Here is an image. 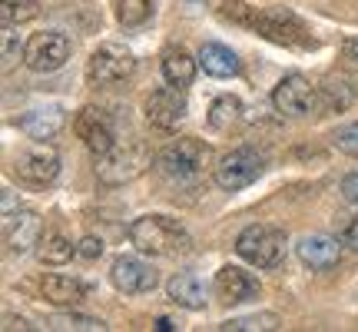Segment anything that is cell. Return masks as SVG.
Masks as SVG:
<instances>
[{"instance_id":"1","label":"cell","mask_w":358,"mask_h":332,"mask_svg":"<svg viewBox=\"0 0 358 332\" xmlns=\"http://www.w3.org/2000/svg\"><path fill=\"white\" fill-rule=\"evenodd\" d=\"M219 13L232 20L239 27H249L256 30L259 37L272 40V43H282V47H308L312 43V34L308 27L295 17V13L282 11V7H272V11H259V7H249L245 0H226Z\"/></svg>"},{"instance_id":"2","label":"cell","mask_w":358,"mask_h":332,"mask_svg":"<svg viewBox=\"0 0 358 332\" xmlns=\"http://www.w3.org/2000/svg\"><path fill=\"white\" fill-rule=\"evenodd\" d=\"M129 243L146 256H176L189 249V233L169 216H140L129 226Z\"/></svg>"},{"instance_id":"3","label":"cell","mask_w":358,"mask_h":332,"mask_svg":"<svg viewBox=\"0 0 358 332\" xmlns=\"http://www.w3.org/2000/svg\"><path fill=\"white\" fill-rule=\"evenodd\" d=\"M209 160H213V150L203 140L182 137V140L169 143L166 150L156 156V166L169 183H196L206 173Z\"/></svg>"},{"instance_id":"4","label":"cell","mask_w":358,"mask_h":332,"mask_svg":"<svg viewBox=\"0 0 358 332\" xmlns=\"http://www.w3.org/2000/svg\"><path fill=\"white\" fill-rule=\"evenodd\" d=\"M150 150H146V143L140 140H127V143H116L110 153L96 156V177L100 183L106 186H123L129 179H136L150 166Z\"/></svg>"},{"instance_id":"5","label":"cell","mask_w":358,"mask_h":332,"mask_svg":"<svg viewBox=\"0 0 358 332\" xmlns=\"http://www.w3.org/2000/svg\"><path fill=\"white\" fill-rule=\"evenodd\" d=\"M236 253L259 269L279 266L282 256H285V233L279 226H268V223L245 226L239 233V240H236Z\"/></svg>"},{"instance_id":"6","label":"cell","mask_w":358,"mask_h":332,"mask_svg":"<svg viewBox=\"0 0 358 332\" xmlns=\"http://www.w3.org/2000/svg\"><path fill=\"white\" fill-rule=\"evenodd\" d=\"M136 70V60L127 47L120 43H100L96 50L90 53V64H87V77L93 87H116L123 80L133 77Z\"/></svg>"},{"instance_id":"7","label":"cell","mask_w":358,"mask_h":332,"mask_svg":"<svg viewBox=\"0 0 358 332\" xmlns=\"http://www.w3.org/2000/svg\"><path fill=\"white\" fill-rule=\"evenodd\" d=\"M70 37L60 34V30H43V34H34L24 47V64L34 70V74H53L70 60Z\"/></svg>"},{"instance_id":"8","label":"cell","mask_w":358,"mask_h":332,"mask_svg":"<svg viewBox=\"0 0 358 332\" xmlns=\"http://www.w3.org/2000/svg\"><path fill=\"white\" fill-rule=\"evenodd\" d=\"M266 170V156L252 150V146H239L219 160L216 166V183L222 190H245L249 183H256Z\"/></svg>"},{"instance_id":"9","label":"cell","mask_w":358,"mask_h":332,"mask_svg":"<svg viewBox=\"0 0 358 332\" xmlns=\"http://www.w3.org/2000/svg\"><path fill=\"white\" fill-rule=\"evenodd\" d=\"M13 173L27 186H50L60 173V156L53 146H43V143L27 146L24 153H17V160H13Z\"/></svg>"},{"instance_id":"10","label":"cell","mask_w":358,"mask_h":332,"mask_svg":"<svg viewBox=\"0 0 358 332\" xmlns=\"http://www.w3.org/2000/svg\"><path fill=\"white\" fill-rule=\"evenodd\" d=\"M110 279H113L120 293L140 296V293H153L156 282H159V272L140 256H116L113 266H110Z\"/></svg>"},{"instance_id":"11","label":"cell","mask_w":358,"mask_h":332,"mask_svg":"<svg viewBox=\"0 0 358 332\" xmlns=\"http://www.w3.org/2000/svg\"><path fill=\"white\" fill-rule=\"evenodd\" d=\"M73 130H77V137L83 140L90 153H110L116 146V133H113V123H110V116L96 110V106H83L77 116H73Z\"/></svg>"},{"instance_id":"12","label":"cell","mask_w":358,"mask_h":332,"mask_svg":"<svg viewBox=\"0 0 358 332\" xmlns=\"http://www.w3.org/2000/svg\"><path fill=\"white\" fill-rule=\"evenodd\" d=\"M319 100V90L312 87V80L302 77V74H289L285 80H279V87L272 93V103L275 110L285 116H306L312 113V106Z\"/></svg>"},{"instance_id":"13","label":"cell","mask_w":358,"mask_h":332,"mask_svg":"<svg viewBox=\"0 0 358 332\" xmlns=\"http://www.w3.org/2000/svg\"><path fill=\"white\" fill-rule=\"evenodd\" d=\"M262 286L252 272H245L243 266H222L216 272V296L219 303L226 306H239V303H249V299H259Z\"/></svg>"},{"instance_id":"14","label":"cell","mask_w":358,"mask_h":332,"mask_svg":"<svg viewBox=\"0 0 358 332\" xmlns=\"http://www.w3.org/2000/svg\"><path fill=\"white\" fill-rule=\"evenodd\" d=\"M3 240H7V249L10 253H27L40 246L43 240V223L34 209H17L13 216L3 219Z\"/></svg>"},{"instance_id":"15","label":"cell","mask_w":358,"mask_h":332,"mask_svg":"<svg viewBox=\"0 0 358 332\" xmlns=\"http://www.w3.org/2000/svg\"><path fill=\"white\" fill-rule=\"evenodd\" d=\"M186 116V97H182V90L179 87H163L156 90L153 97L146 100V120L159 130H173Z\"/></svg>"},{"instance_id":"16","label":"cell","mask_w":358,"mask_h":332,"mask_svg":"<svg viewBox=\"0 0 358 332\" xmlns=\"http://www.w3.org/2000/svg\"><path fill=\"white\" fill-rule=\"evenodd\" d=\"M338 256H342V246H338V240H332V236H302L299 240V259L306 263L308 269H332L335 263H338Z\"/></svg>"},{"instance_id":"17","label":"cell","mask_w":358,"mask_h":332,"mask_svg":"<svg viewBox=\"0 0 358 332\" xmlns=\"http://www.w3.org/2000/svg\"><path fill=\"white\" fill-rule=\"evenodd\" d=\"M40 293L53 306H80L87 299V286L80 279H73V276L50 272V276H43V282H40Z\"/></svg>"},{"instance_id":"18","label":"cell","mask_w":358,"mask_h":332,"mask_svg":"<svg viewBox=\"0 0 358 332\" xmlns=\"http://www.w3.org/2000/svg\"><path fill=\"white\" fill-rule=\"evenodd\" d=\"M166 293L173 303H179V306H186V309H203L206 306V286L192 269L176 272V276L166 282Z\"/></svg>"},{"instance_id":"19","label":"cell","mask_w":358,"mask_h":332,"mask_svg":"<svg viewBox=\"0 0 358 332\" xmlns=\"http://www.w3.org/2000/svg\"><path fill=\"white\" fill-rule=\"evenodd\" d=\"M319 97L325 113H345L348 106L358 100V87L355 80L348 77H325V83L319 87Z\"/></svg>"},{"instance_id":"20","label":"cell","mask_w":358,"mask_h":332,"mask_svg":"<svg viewBox=\"0 0 358 332\" xmlns=\"http://www.w3.org/2000/svg\"><path fill=\"white\" fill-rule=\"evenodd\" d=\"M60 127H64L60 106H43V110H30V113L20 116V130L34 140H50L60 133Z\"/></svg>"},{"instance_id":"21","label":"cell","mask_w":358,"mask_h":332,"mask_svg":"<svg viewBox=\"0 0 358 332\" xmlns=\"http://www.w3.org/2000/svg\"><path fill=\"white\" fill-rule=\"evenodd\" d=\"M199 67H203L209 77H236L239 74V57L229 47H222V43H203Z\"/></svg>"},{"instance_id":"22","label":"cell","mask_w":358,"mask_h":332,"mask_svg":"<svg viewBox=\"0 0 358 332\" xmlns=\"http://www.w3.org/2000/svg\"><path fill=\"white\" fill-rule=\"evenodd\" d=\"M163 77H166V83H173L179 90L189 87L192 77H196V60L182 47H169L163 53Z\"/></svg>"},{"instance_id":"23","label":"cell","mask_w":358,"mask_h":332,"mask_svg":"<svg viewBox=\"0 0 358 332\" xmlns=\"http://www.w3.org/2000/svg\"><path fill=\"white\" fill-rule=\"evenodd\" d=\"M77 253L80 249L66 240L64 233H47V236L40 240V249H37V256H40V263H43V266H64V263H70Z\"/></svg>"},{"instance_id":"24","label":"cell","mask_w":358,"mask_h":332,"mask_svg":"<svg viewBox=\"0 0 358 332\" xmlns=\"http://www.w3.org/2000/svg\"><path fill=\"white\" fill-rule=\"evenodd\" d=\"M209 127L216 130V133H229L239 120H243V103L236 100V97H219L213 106H209Z\"/></svg>"},{"instance_id":"25","label":"cell","mask_w":358,"mask_h":332,"mask_svg":"<svg viewBox=\"0 0 358 332\" xmlns=\"http://www.w3.org/2000/svg\"><path fill=\"white\" fill-rule=\"evenodd\" d=\"M34 17H40L37 0H0V24L3 27H20Z\"/></svg>"},{"instance_id":"26","label":"cell","mask_w":358,"mask_h":332,"mask_svg":"<svg viewBox=\"0 0 358 332\" xmlns=\"http://www.w3.org/2000/svg\"><path fill=\"white\" fill-rule=\"evenodd\" d=\"M222 332H252V329H279V316L275 312H256V316H236L219 326Z\"/></svg>"},{"instance_id":"27","label":"cell","mask_w":358,"mask_h":332,"mask_svg":"<svg viewBox=\"0 0 358 332\" xmlns=\"http://www.w3.org/2000/svg\"><path fill=\"white\" fill-rule=\"evenodd\" d=\"M153 13V4L150 0H116V17L123 27H140L150 20Z\"/></svg>"},{"instance_id":"28","label":"cell","mask_w":358,"mask_h":332,"mask_svg":"<svg viewBox=\"0 0 358 332\" xmlns=\"http://www.w3.org/2000/svg\"><path fill=\"white\" fill-rule=\"evenodd\" d=\"M332 143H335V150H338V153L358 156V120H355V123H345V127L335 130Z\"/></svg>"},{"instance_id":"29","label":"cell","mask_w":358,"mask_h":332,"mask_svg":"<svg viewBox=\"0 0 358 332\" xmlns=\"http://www.w3.org/2000/svg\"><path fill=\"white\" fill-rule=\"evenodd\" d=\"M47 326L50 329H106L100 319H90V316H57Z\"/></svg>"},{"instance_id":"30","label":"cell","mask_w":358,"mask_h":332,"mask_svg":"<svg viewBox=\"0 0 358 332\" xmlns=\"http://www.w3.org/2000/svg\"><path fill=\"white\" fill-rule=\"evenodd\" d=\"M13 27H3V67H13V60H20L24 57V50L13 43Z\"/></svg>"},{"instance_id":"31","label":"cell","mask_w":358,"mask_h":332,"mask_svg":"<svg viewBox=\"0 0 358 332\" xmlns=\"http://www.w3.org/2000/svg\"><path fill=\"white\" fill-rule=\"evenodd\" d=\"M80 256L83 259H96V256H103V243L96 240V236H87V240H80Z\"/></svg>"},{"instance_id":"32","label":"cell","mask_w":358,"mask_h":332,"mask_svg":"<svg viewBox=\"0 0 358 332\" xmlns=\"http://www.w3.org/2000/svg\"><path fill=\"white\" fill-rule=\"evenodd\" d=\"M342 196H345L348 203H358V173H348L342 179Z\"/></svg>"},{"instance_id":"33","label":"cell","mask_w":358,"mask_h":332,"mask_svg":"<svg viewBox=\"0 0 358 332\" xmlns=\"http://www.w3.org/2000/svg\"><path fill=\"white\" fill-rule=\"evenodd\" d=\"M342 246H348V249H355L358 253V216L342 230Z\"/></svg>"},{"instance_id":"34","label":"cell","mask_w":358,"mask_h":332,"mask_svg":"<svg viewBox=\"0 0 358 332\" xmlns=\"http://www.w3.org/2000/svg\"><path fill=\"white\" fill-rule=\"evenodd\" d=\"M342 50H345V57H348V60H355V64H358V37H348V40H345V47H342Z\"/></svg>"},{"instance_id":"35","label":"cell","mask_w":358,"mask_h":332,"mask_svg":"<svg viewBox=\"0 0 358 332\" xmlns=\"http://www.w3.org/2000/svg\"><path fill=\"white\" fill-rule=\"evenodd\" d=\"M3 329H30L24 319H13V316H3Z\"/></svg>"}]
</instances>
